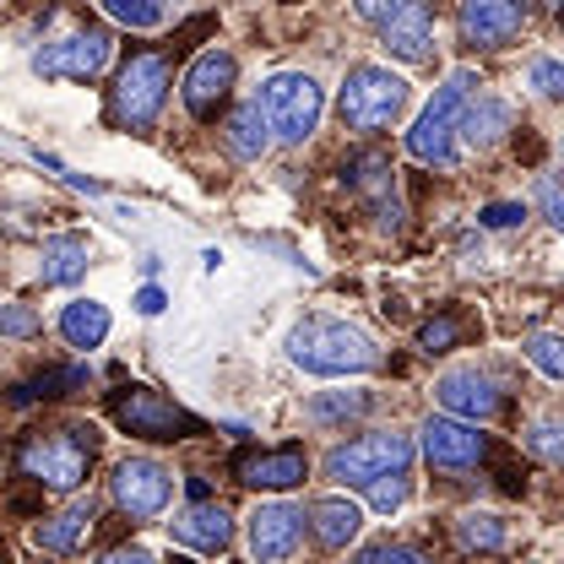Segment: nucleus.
<instances>
[{
    "label": "nucleus",
    "instance_id": "obj_1",
    "mask_svg": "<svg viewBox=\"0 0 564 564\" xmlns=\"http://www.w3.org/2000/svg\"><path fill=\"white\" fill-rule=\"evenodd\" d=\"M93 456H98V429H93V423L44 429V434H28V440L17 445L22 478H33L39 489H55V494L82 489L87 473H93Z\"/></svg>",
    "mask_w": 564,
    "mask_h": 564
},
{
    "label": "nucleus",
    "instance_id": "obj_2",
    "mask_svg": "<svg viewBox=\"0 0 564 564\" xmlns=\"http://www.w3.org/2000/svg\"><path fill=\"white\" fill-rule=\"evenodd\" d=\"M288 358L310 375H364L380 364V348L364 326L352 321H332V315H310L304 326H293L288 337Z\"/></svg>",
    "mask_w": 564,
    "mask_h": 564
},
{
    "label": "nucleus",
    "instance_id": "obj_3",
    "mask_svg": "<svg viewBox=\"0 0 564 564\" xmlns=\"http://www.w3.org/2000/svg\"><path fill=\"white\" fill-rule=\"evenodd\" d=\"M473 93H478V76H473V70H451V82H445V87L434 93V104L423 109L419 126L408 131V152H413L419 163H434V169H445V163L456 158L462 115H467Z\"/></svg>",
    "mask_w": 564,
    "mask_h": 564
},
{
    "label": "nucleus",
    "instance_id": "obj_4",
    "mask_svg": "<svg viewBox=\"0 0 564 564\" xmlns=\"http://www.w3.org/2000/svg\"><path fill=\"white\" fill-rule=\"evenodd\" d=\"M109 419L120 423L126 434H137V440H152V445H174V440L202 434V419H191L180 402H169L152 386H120V391H109Z\"/></svg>",
    "mask_w": 564,
    "mask_h": 564
},
{
    "label": "nucleus",
    "instance_id": "obj_5",
    "mask_svg": "<svg viewBox=\"0 0 564 564\" xmlns=\"http://www.w3.org/2000/svg\"><path fill=\"white\" fill-rule=\"evenodd\" d=\"M337 109H343V126H348V131L375 137V131H386V126L408 109V82L386 66H352L348 82H343Z\"/></svg>",
    "mask_w": 564,
    "mask_h": 564
},
{
    "label": "nucleus",
    "instance_id": "obj_6",
    "mask_svg": "<svg viewBox=\"0 0 564 564\" xmlns=\"http://www.w3.org/2000/svg\"><path fill=\"white\" fill-rule=\"evenodd\" d=\"M163 98H169V61L152 55V50L131 55L120 66V76H115V87H109V120L120 131H147L158 120Z\"/></svg>",
    "mask_w": 564,
    "mask_h": 564
},
{
    "label": "nucleus",
    "instance_id": "obj_7",
    "mask_svg": "<svg viewBox=\"0 0 564 564\" xmlns=\"http://www.w3.org/2000/svg\"><path fill=\"white\" fill-rule=\"evenodd\" d=\"M413 467V440L397 434V429H380V434H358L348 445H337L326 456V478L348 484V489H369L375 478L386 473H408Z\"/></svg>",
    "mask_w": 564,
    "mask_h": 564
},
{
    "label": "nucleus",
    "instance_id": "obj_8",
    "mask_svg": "<svg viewBox=\"0 0 564 564\" xmlns=\"http://www.w3.org/2000/svg\"><path fill=\"white\" fill-rule=\"evenodd\" d=\"M261 109H267V120H272V137L278 141H310L315 137V126H321V109H326V98H321V82L315 76H304V70H278L261 93Z\"/></svg>",
    "mask_w": 564,
    "mask_h": 564
},
{
    "label": "nucleus",
    "instance_id": "obj_9",
    "mask_svg": "<svg viewBox=\"0 0 564 564\" xmlns=\"http://www.w3.org/2000/svg\"><path fill=\"white\" fill-rule=\"evenodd\" d=\"M109 55H115L109 33H104V28H87V33H70V39L44 44V50L33 55V70H39L44 82H93L98 70L109 66Z\"/></svg>",
    "mask_w": 564,
    "mask_h": 564
},
{
    "label": "nucleus",
    "instance_id": "obj_10",
    "mask_svg": "<svg viewBox=\"0 0 564 564\" xmlns=\"http://www.w3.org/2000/svg\"><path fill=\"white\" fill-rule=\"evenodd\" d=\"M419 445L440 473H467V467H484V462H489V434L473 419H456V413L423 423Z\"/></svg>",
    "mask_w": 564,
    "mask_h": 564
},
{
    "label": "nucleus",
    "instance_id": "obj_11",
    "mask_svg": "<svg viewBox=\"0 0 564 564\" xmlns=\"http://www.w3.org/2000/svg\"><path fill=\"white\" fill-rule=\"evenodd\" d=\"M456 28H462V44L473 50H505L527 28V0H462Z\"/></svg>",
    "mask_w": 564,
    "mask_h": 564
},
{
    "label": "nucleus",
    "instance_id": "obj_12",
    "mask_svg": "<svg viewBox=\"0 0 564 564\" xmlns=\"http://www.w3.org/2000/svg\"><path fill=\"white\" fill-rule=\"evenodd\" d=\"M169 494H174V478H169L158 462H147V456H131V462H120V467H115V505H120L131 521H152V516H163Z\"/></svg>",
    "mask_w": 564,
    "mask_h": 564
},
{
    "label": "nucleus",
    "instance_id": "obj_13",
    "mask_svg": "<svg viewBox=\"0 0 564 564\" xmlns=\"http://www.w3.org/2000/svg\"><path fill=\"white\" fill-rule=\"evenodd\" d=\"M234 473H239V484H250V489H299L304 478H310V456H304V445H278V451H245L239 462H234Z\"/></svg>",
    "mask_w": 564,
    "mask_h": 564
},
{
    "label": "nucleus",
    "instance_id": "obj_14",
    "mask_svg": "<svg viewBox=\"0 0 564 564\" xmlns=\"http://www.w3.org/2000/svg\"><path fill=\"white\" fill-rule=\"evenodd\" d=\"M234 55L228 50H207V55H196V66L185 70V109L196 115V120H212L223 104H228V93H234Z\"/></svg>",
    "mask_w": 564,
    "mask_h": 564
},
{
    "label": "nucleus",
    "instance_id": "obj_15",
    "mask_svg": "<svg viewBox=\"0 0 564 564\" xmlns=\"http://www.w3.org/2000/svg\"><path fill=\"white\" fill-rule=\"evenodd\" d=\"M299 538H304V510H293V505H256V516H250V554L256 560H288V554H299Z\"/></svg>",
    "mask_w": 564,
    "mask_h": 564
},
{
    "label": "nucleus",
    "instance_id": "obj_16",
    "mask_svg": "<svg viewBox=\"0 0 564 564\" xmlns=\"http://www.w3.org/2000/svg\"><path fill=\"white\" fill-rule=\"evenodd\" d=\"M434 397H440V408L456 413V419H494V413H499V391H494L489 375H478V369H451V375H440Z\"/></svg>",
    "mask_w": 564,
    "mask_h": 564
},
{
    "label": "nucleus",
    "instance_id": "obj_17",
    "mask_svg": "<svg viewBox=\"0 0 564 564\" xmlns=\"http://www.w3.org/2000/svg\"><path fill=\"white\" fill-rule=\"evenodd\" d=\"M169 532H174L185 549L223 554V549H228V538H234V516H228L223 505H212V499H196L191 510H180V516L169 521Z\"/></svg>",
    "mask_w": 564,
    "mask_h": 564
},
{
    "label": "nucleus",
    "instance_id": "obj_18",
    "mask_svg": "<svg viewBox=\"0 0 564 564\" xmlns=\"http://www.w3.org/2000/svg\"><path fill=\"white\" fill-rule=\"evenodd\" d=\"M429 44H434V17H429V0H408L391 22H386V50L397 61H429Z\"/></svg>",
    "mask_w": 564,
    "mask_h": 564
},
{
    "label": "nucleus",
    "instance_id": "obj_19",
    "mask_svg": "<svg viewBox=\"0 0 564 564\" xmlns=\"http://www.w3.org/2000/svg\"><path fill=\"white\" fill-rule=\"evenodd\" d=\"M310 521H315V543L321 549H348L358 538V527H364V510L352 499H315Z\"/></svg>",
    "mask_w": 564,
    "mask_h": 564
},
{
    "label": "nucleus",
    "instance_id": "obj_20",
    "mask_svg": "<svg viewBox=\"0 0 564 564\" xmlns=\"http://www.w3.org/2000/svg\"><path fill=\"white\" fill-rule=\"evenodd\" d=\"M61 337H66L70 348H98L109 337V310L98 299H70L66 310H61Z\"/></svg>",
    "mask_w": 564,
    "mask_h": 564
},
{
    "label": "nucleus",
    "instance_id": "obj_21",
    "mask_svg": "<svg viewBox=\"0 0 564 564\" xmlns=\"http://www.w3.org/2000/svg\"><path fill=\"white\" fill-rule=\"evenodd\" d=\"M228 147H234L239 158H261V152L272 147V120H267L261 98H250V104L234 109V120H228Z\"/></svg>",
    "mask_w": 564,
    "mask_h": 564
},
{
    "label": "nucleus",
    "instance_id": "obj_22",
    "mask_svg": "<svg viewBox=\"0 0 564 564\" xmlns=\"http://www.w3.org/2000/svg\"><path fill=\"white\" fill-rule=\"evenodd\" d=\"M87 527H93V499H76L66 516H50L44 527H33V543H39L44 554H70Z\"/></svg>",
    "mask_w": 564,
    "mask_h": 564
},
{
    "label": "nucleus",
    "instance_id": "obj_23",
    "mask_svg": "<svg viewBox=\"0 0 564 564\" xmlns=\"http://www.w3.org/2000/svg\"><path fill=\"white\" fill-rule=\"evenodd\" d=\"M87 272V239L82 234H55L44 239V282L50 288H66Z\"/></svg>",
    "mask_w": 564,
    "mask_h": 564
},
{
    "label": "nucleus",
    "instance_id": "obj_24",
    "mask_svg": "<svg viewBox=\"0 0 564 564\" xmlns=\"http://www.w3.org/2000/svg\"><path fill=\"white\" fill-rule=\"evenodd\" d=\"M343 174H348L352 191H358L364 202H375V207H380V202L391 196V185H397V169H391L386 152H358V158H348Z\"/></svg>",
    "mask_w": 564,
    "mask_h": 564
},
{
    "label": "nucleus",
    "instance_id": "obj_25",
    "mask_svg": "<svg viewBox=\"0 0 564 564\" xmlns=\"http://www.w3.org/2000/svg\"><path fill=\"white\" fill-rule=\"evenodd\" d=\"M499 131H510V104L505 98H478V104H467V115H462V137L467 147H489L499 141Z\"/></svg>",
    "mask_w": 564,
    "mask_h": 564
},
{
    "label": "nucleus",
    "instance_id": "obj_26",
    "mask_svg": "<svg viewBox=\"0 0 564 564\" xmlns=\"http://www.w3.org/2000/svg\"><path fill=\"white\" fill-rule=\"evenodd\" d=\"M76 386H87V369H44L33 380H22L11 391V408H28V402H44V397H66Z\"/></svg>",
    "mask_w": 564,
    "mask_h": 564
},
{
    "label": "nucleus",
    "instance_id": "obj_27",
    "mask_svg": "<svg viewBox=\"0 0 564 564\" xmlns=\"http://www.w3.org/2000/svg\"><path fill=\"white\" fill-rule=\"evenodd\" d=\"M451 532H456V543H462V549H484V554L505 549V538H510V532H505V521L489 516V510H467V516H456V527H451Z\"/></svg>",
    "mask_w": 564,
    "mask_h": 564
},
{
    "label": "nucleus",
    "instance_id": "obj_28",
    "mask_svg": "<svg viewBox=\"0 0 564 564\" xmlns=\"http://www.w3.org/2000/svg\"><path fill=\"white\" fill-rule=\"evenodd\" d=\"M369 413V391H321L310 402V423H348Z\"/></svg>",
    "mask_w": 564,
    "mask_h": 564
},
{
    "label": "nucleus",
    "instance_id": "obj_29",
    "mask_svg": "<svg viewBox=\"0 0 564 564\" xmlns=\"http://www.w3.org/2000/svg\"><path fill=\"white\" fill-rule=\"evenodd\" d=\"M462 337H467V321L456 315V310H440L434 321H423L419 326V348L434 358V352H451L462 348Z\"/></svg>",
    "mask_w": 564,
    "mask_h": 564
},
{
    "label": "nucleus",
    "instance_id": "obj_30",
    "mask_svg": "<svg viewBox=\"0 0 564 564\" xmlns=\"http://www.w3.org/2000/svg\"><path fill=\"white\" fill-rule=\"evenodd\" d=\"M104 11H109L120 28H137V33L163 28V0H104Z\"/></svg>",
    "mask_w": 564,
    "mask_h": 564
},
{
    "label": "nucleus",
    "instance_id": "obj_31",
    "mask_svg": "<svg viewBox=\"0 0 564 564\" xmlns=\"http://www.w3.org/2000/svg\"><path fill=\"white\" fill-rule=\"evenodd\" d=\"M408 499H413V478H408V473H386V478H375V484H369V505H375V510H386V516H391V510H402Z\"/></svg>",
    "mask_w": 564,
    "mask_h": 564
},
{
    "label": "nucleus",
    "instance_id": "obj_32",
    "mask_svg": "<svg viewBox=\"0 0 564 564\" xmlns=\"http://www.w3.org/2000/svg\"><path fill=\"white\" fill-rule=\"evenodd\" d=\"M527 445H532L538 462L564 467V423H532V429H527Z\"/></svg>",
    "mask_w": 564,
    "mask_h": 564
},
{
    "label": "nucleus",
    "instance_id": "obj_33",
    "mask_svg": "<svg viewBox=\"0 0 564 564\" xmlns=\"http://www.w3.org/2000/svg\"><path fill=\"white\" fill-rule=\"evenodd\" d=\"M527 358H532L543 375L564 380V337H554V332H538V337H527Z\"/></svg>",
    "mask_w": 564,
    "mask_h": 564
},
{
    "label": "nucleus",
    "instance_id": "obj_34",
    "mask_svg": "<svg viewBox=\"0 0 564 564\" xmlns=\"http://www.w3.org/2000/svg\"><path fill=\"white\" fill-rule=\"evenodd\" d=\"M527 87H532V93H543V98H564V61H532Z\"/></svg>",
    "mask_w": 564,
    "mask_h": 564
},
{
    "label": "nucleus",
    "instance_id": "obj_35",
    "mask_svg": "<svg viewBox=\"0 0 564 564\" xmlns=\"http://www.w3.org/2000/svg\"><path fill=\"white\" fill-rule=\"evenodd\" d=\"M0 337H39V315L28 304H0Z\"/></svg>",
    "mask_w": 564,
    "mask_h": 564
},
{
    "label": "nucleus",
    "instance_id": "obj_36",
    "mask_svg": "<svg viewBox=\"0 0 564 564\" xmlns=\"http://www.w3.org/2000/svg\"><path fill=\"white\" fill-rule=\"evenodd\" d=\"M386 560H397V564H423L429 554H423V549H413V543H375V549H364V564H386Z\"/></svg>",
    "mask_w": 564,
    "mask_h": 564
},
{
    "label": "nucleus",
    "instance_id": "obj_37",
    "mask_svg": "<svg viewBox=\"0 0 564 564\" xmlns=\"http://www.w3.org/2000/svg\"><path fill=\"white\" fill-rule=\"evenodd\" d=\"M478 223L484 228H516V223H527V207L521 202H494V207L478 212Z\"/></svg>",
    "mask_w": 564,
    "mask_h": 564
},
{
    "label": "nucleus",
    "instance_id": "obj_38",
    "mask_svg": "<svg viewBox=\"0 0 564 564\" xmlns=\"http://www.w3.org/2000/svg\"><path fill=\"white\" fill-rule=\"evenodd\" d=\"M402 6H408V0H352V11H358L364 22H375V28H386Z\"/></svg>",
    "mask_w": 564,
    "mask_h": 564
},
{
    "label": "nucleus",
    "instance_id": "obj_39",
    "mask_svg": "<svg viewBox=\"0 0 564 564\" xmlns=\"http://www.w3.org/2000/svg\"><path fill=\"white\" fill-rule=\"evenodd\" d=\"M163 304H169V299H163V288H141V293H137V310H141V315H158Z\"/></svg>",
    "mask_w": 564,
    "mask_h": 564
},
{
    "label": "nucleus",
    "instance_id": "obj_40",
    "mask_svg": "<svg viewBox=\"0 0 564 564\" xmlns=\"http://www.w3.org/2000/svg\"><path fill=\"white\" fill-rule=\"evenodd\" d=\"M543 207H549V223L564 234V191H543Z\"/></svg>",
    "mask_w": 564,
    "mask_h": 564
},
{
    "label": "nucleus",
    "instance_id": "obj_41",
    "mask_svg": "<svg viewBox=\"0 0 564 564\" xmlns=\"http://www.w3.org/2000/svg\"><path fill=\"white\" fill-rule=\"evenodd\" d=\"M554 11H560V22H564V0H554Z\"/></svg>",
    "mask_w": 564,
    "mask_h": 564
}]
</instances>
